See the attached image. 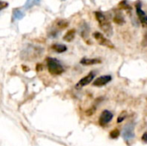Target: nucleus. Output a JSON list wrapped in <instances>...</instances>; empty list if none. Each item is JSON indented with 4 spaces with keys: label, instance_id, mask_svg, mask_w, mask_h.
Returning a JSON list of instances; mask_svg holds the SVG:
<instances>
[{
    "label": "nucleus",
    "instance_id": "6ab92c4d",
    "mask_svg": "<svg viewBox=\"0 0 147 146\" xmlns=\"http://www.w3.org/2000/svg\"><path fill=\"white\" fill-rule=\"evenodd\" d=\"M127 111H122V112L120 114V115L118 116V118H117V122H118V123H121V122L127 118Z\"/></svg>",
    "mask_w": 147,
    "mask_h": 146
},
{
    "label": "nucleus",
    "instance_id": "5701e85b",
    "mask_svg": "<svg viewBox=\"0 0 147 146\" xmlns=\"http://www.w3.org/2000/svg\"><path fill=\"white\" fill-rule=\"evenodd\" d=\"M143 45H145V46H147V34L145 35V37H144V41H143Z\"/></svg>",
    "mask_w": 147,
    "mask_h": 146
},
{
    "label": "nucleus",
    "instance_id": "39448f33",
    "mask_svg": "<svg viewBox=\"0 0 147 146\" xmlns=\"http://www.w3.org/2000/svg\"><path fill=\"white\" fill-rule=\"evenodd\" d=\"M93 36L94 38L96 39V40L101 45V46H106V47H109V48H115V46L114 44L109 40L107 39L102 34H101L100 32H95L93 34Z\"/></svg>",
    "mask_w": 147,
    "mask_h": 146
},
{
    "label": "nucleus",
    "instance_id": "423d86ee",
    "mask_svg": "<svg viewBox=\"0 0 147 146\" xmlns=\"http://www.w3.org/2000/svg\"><path fill=\"white\" fill-rule=\"evenodd\" d=\"M113 114L112 112H110L109 110H104L103 112H102L100 117H99V124L102 126H104L106 125H108L113 119Z\"/></svg>",
    "mask_w": 147,
    "mask_h": 146
},
{
    "label": "nucleus",
    "instance_id": "6e6552de",
    "mask_svg": "<svg viewBox=\"0 0 147 146\" xmlns=\"http://www.w3.org/2000/svg\"><path fill=\"white\" fill-rule=\"evenodd\" d=\"M95 76H96V73H95L94 71L90 72L87 76H85L84 78H82V79H81V80L77 83L76 88L79 89V88H83V87H84V86H86V85L90 84V83L93 81V79H94Z\"/></svg>",
    "mask_w": 147,
    "mask_h": 146
},
{
    "label": "nucleus",
    "instance_id": "7ed1b4c3",
    "mask_svg": "<svg viewBox=\"0 0 147 146\" xmlns=\"http://www.w3.org/2000/svg\"><path fill=\"white\" fill-rule=\"evenodd\" d=\"M47 65L48 71L52 75H54V76L60 75L65 71L64 66L61 65L60 61L58 60L57 59L47 58Z\"/></svg>",
    "mask_w": 147,
    "mask_h": 146
},
{
    "label": "nucleus",
    "instance_id": "9b49d317",
    "mask_svg": "<svg viewBox=\"0 0 147 146\" xmlns=\"http://www.w3.org/2000/svg\"><path fill=\"white\" fill-rule=\"evenodd\" d=\"M102 60L99 59H88V58H84L80 60V64L83 65H93L96 64H101Z\"/></svg>",
    "mask_w": 147,
    "mask_h": 146
},
{
    "label": "nucleus",
    "instance_id": "ddd939ff",
    "mask_svg": "<svg viewBox=\"0 0 147 146\" xmlns=\"http://www.w3.org/2000/svg\"><path fill=\"white\" fill-rule=\"evenodd\" d=\"M52 49L59 53H61V52H64L67 50V47L65 45H63V44H53L52 46Z\"/></svg>",
    "mask_w": 147,
    "mask_h": 146
},
{
    "label": "nucleus",
    "instance_id": "4be33fe9",
    "mask_svg": "<svg viewBox=\"0 0 147 146\" xmlns=\"http://www.w3.org/2000/svg\"><path fill=\"white\" fill-rule=\"evenodd\" d=\"M142 141L145 142V143H147V133H145L142 136Z\"/></svg>",
    "mask_w": 147,
    "mask_h": 146
},
{
    "label": "nucleus",
    "instance_id": "20e7f679",
    "mask_svg": "<svg viewBox=\"0 0 147 146\" xmlns=\"http://www.w3.org/2000/svg\"><path fill=\"white\" fill-rule=\"evenodd\" d=\"M134 128H135V125L134 122H128L124 126L122 131V137L127 143H129L134 139L135 137Z\"/></svg>",
    "mask_w": 147,
    "mask_h": 146
},
{
    "label": "nucleus",
    "instance_id": "0eeeda50",
    "mask_svg": "<svg viewBox=\"0 0 147 146\" xmlns=\"http://www.w3.org/2000/svg\"><path fill=\"white\" fill-rule=\"evenodd\" d=\"M136 12H137V15L140 18L141 24L144 27H147V15L146 14V12L142 9V6H141L140 2H138L136 3Z\"/></svg>",
    "mask_w": 147,
    "mask_h": 146
},
{
    "label": "nucleus",
    "instance_id": "f8f14e48",
    "mask_svg": "<svg viewBox=\"0 0 147 146\" xmlns=\"http://www.w3.org/2000/svg\"><path fill=\"white\" fill-rule=\"evenodd\" d=\"M24 16V13L19 9H14L12 12V18L13 20H21Z\"/></svg>",
    "mask_w": 147,
    "mask_h": 146
},
{
    "label": "nucleus",
    "instance_id": "f257e3e1",
    "mask_svg": "<svg viewBox=\"0 0 147 146\" xmlns=\"http://www.w3.org/2000/svg\"><path fill=\"white\" fill-rule=\"evenodd\" d=\"M44 52V49L38 46L28 45L21 52V58L23 60L33 61L41 57Z\"/></svg>",
    "mask_w": 147,
    "mask_h": 146
},
{
    "label": "nucleus",
    "instance_id": "9d476101",
    "mask_svg": "<svg viewBox=\"0 0 147 146\" xmlns=\"http://www.w3.org/2000/svg\"><path fill=\"white\" fill-rule=\"evenodd\" d=\"M89 33H90L89 24L85 22H83L79 26V34H80L81 37L83 39H84L85 40H87L88 36H89Z\"/></svg>",
    "mask_w": 147,
    "mask_h": 146
},
{
    "label": "nucleus",
    "instance_id": "f03ea898",
    "mask_svg": "<svg viewBox=\"0 0 147 146\" xmlns=\"http://www.w3.org/2000/svg\"><path fill=\"white\" fill-rule=\"evenodd\" d=\"M95 15H96V19L97 20V22L99 23L101 29L104 32V34L109 37L112 36L113 35V27L110 24L108 18L105 16V15L101 11H96Z\"/></svg>",
    "mask_w": 147,
    "mask_h": 146
},
{
    "label": "nucleus",
    "instance_id": "2eb2a0df",
    "mask_svg": "<svg viewBox=\"0 0 147 146\" xmlns=\"http://www.w3.org/2000/svg\"><path fill=\"white\" fill-rule=\"evenodd\" d=\"M114 22L116 24H119V25H122L125 22L124 17H123V15H122V14L121 12H117L115 15V16H114Z\"/></svg>",
    "mask_w": 147,
    "mask_h": 146
},
{
    "label": "nucleus",
    "instance_id": "dca6fc26",
    "mask_svg": "<svg viewBox=\"0 0 147 146\" xmlns=\"http://www.w3.org/2000/svg\"><path fill=\"white\" fill-rule=\"evenodd\" d=\"M39 3H40V0H27L26 3H25V4H24V8L26 9H29L33 6L37 5Z\"/></svg>",
    "mask_w": 147,
    "mask_h": 146
},
{
    "label": "nucleus",
    "instance_id": "a211bd4d",
    "mask_svg": "<svg viewBox=\"0 0 147 146\" xmlns=\"http://www.w3.org/2000/svg\"><path fill=\"white\" fill-rule=\"evenodd\" d=\"M120 7L123 9H126V10H131L132 8L131 6L128 4V3L127 2V0H123L120 3Z\"/></svg>",
    "mask_w": 147,
    "mask_h": 146
},
{
    "label": "nucleus",
    "instance_id": "4468645a",
    "mask_svg": "<svg viewBox=\"0 0 147 146\" xmlns=\"http://www.w3.org/2000/svg\"><path fill=\"white\" fill-rule=\"evenodd\" d=\"M75 34H76V30L75 29H71L69 30L65 35H64V40L65 41L71 42L73 40V39L75 38Z\"/></svg>",
    "mask_w": 147,
    "mask_h": 146
},
{
    "label": "nucleus",
    "instance_id": "412c9836",
    "mask_svg": "<svg viewBox=\"0 0 147 146\" xmlns=\"http://www.w3.org/2000/svg\"><path fill=\"white\" fill-rule=\"evenodd\" d=\"M8 5H9V3H8L7 2L1 1V2H0V9H1V10H3L4 8L8 7Z\"/></svg>",
    "mask_w": 147,
    "mask_h": 146
},
{
    "label": "nucleus",
    "instance_id": "b1692460",
    "mask_svg": "<svg viewBox=\"0 0 147 146\" xmlns=\"http://www.w3.org/2000/svg\"><path fill=\"white\" fill-rule=\"evenodd\" d=\"M61 1H65V0H61Z\"/></svg>",
    "mask_w": 147,
    "mask_h": 146
},
{
    "label": "nucleus",
    "instance_id": "1a4fd4ad",
    "mask_svg": "<svg viewBox=\"0 0 147 146\" xmlns=\"http://www.w3.org/2000/svg\"><path fill=\"white\" fill-rule=\"evenodd\" d=\"M111 80H112V77L110 75L101 76L93 82V85L96 86V87H102V86L106 85L108 83H109Z\"/></svg>",
    "mask_w": 147,
    "mask_h": 146
},
{
    "label": "nucleus",
    "instance_id": "f3484780",
    "mask_svg": "<svg viewBox=\"0 0 147 146\" xmlns=\"http://www.w3.org/2000/svg\"><path fill=\"white\" fill-rule=\"evenodd\" d=\"M68 25H69L68 22H67L66 20H64V19L59 20V21L57 22V27H58L59 29H64V28H65Z\"/></svg>",
    "mask_w": 147,
    "mask_h": 146
},
{
    "label": "nucleus",
    "instance_id": "aec40b11",
    "mask_svg": "<svg viewBox=\"0 0 147 146\" xmlns=\"http://www.w3.org/2000/svg\"><path fill=\"white\" fill-rule=\"evenodd\" d=\"M119 135H120V132H119V130H118V129H115V130H113V131L110 133V134H109L110 138H111V139H117V138L119 137Z\"/></svg>",
    "mask_w": 147,
    "mask_h": 146
}]
</instances>
